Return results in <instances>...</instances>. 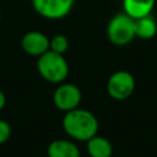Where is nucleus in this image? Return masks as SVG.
Instances as JSON below:
<instances>
[{
	"mask_svg": "<svg viewBox=\"0 0 157 157\" xmlns=\"http://www.w3.org/2000/svg\"><path fill=\"white\" fill-rule=\"evenodd\" d=\"M63 129L72 140L88 141L91 137L97 135L99 123L97 117L83 108H75L69 110L63 117Z\"/></svg>",
	"mask_w": 157,
	"mask_h": 157,
	"instance_id": "f257e3e1",
	"label": "nucleus"
},
{
	"mask_svg": "<svg viewBox=\"0 0 157 157\" xmlns=\"http://www.w3.org/2000/svg\"><path fill=\"white\" fill-rule=\"evenodd\" d=\"M37 70L45 81L59 85L64 82L69 75V64L63 54L48 50L38 56Z\"/></svg>",
	"mask_w": 157,
	"mask_h": 157,
	"instance_id": "f03ea898",
	"label": "nucleus"
},
{
	"mask_svg": "<svg viewBox=\"0 0 157 157\" xmlns=\"http://www.w3.org/2000/svg\"><path fill=\"white\" fill-rule=\"evenodd\" d=\"M107 37L117 47H124L135 38V20L124 11L115 13L107 25Z\"/></svg>",
	"mask_w": 157,
	"mask_h": 157,
	"instance_id": "7ed1b4c3",
	"label": "nucleus"
},
{
	"mask_svg": "<svg viewBox=\"0 0 157 157\" xmlns=\"http://www.w3.org/2000/svg\"><path fill=\"white\" fill-rule=\"evenodd\" d=\"M135 91V78L131 72L126 70H119L113 72L107 81L108 94L117 101H124L129 98Z\"/></svg>",
	"mask_w": 157,
	"mask_h": 157,
	"instance_id": "20e7f679",
	"label": "nucleus"
},
{
	"mask_svg": "<svg viewBox=\"0 0 157 157\" xmlns=\"http://www.w3.org/2000/svg\"><path fill=\"white\" fill-rule=\"evenodd\" d=\"M82 99L81 90L74 85L67 82H61L58 85L53 93V103L61 112H69L75 108H78Z\"/></svg>",
	"mask_w": 157,
	"mask_h": 157,
	"instance_id": "39448f33",
	"label": "nucleus"
},
{
	"mask_svg": "<svg viewBox=\"0 0 157 157\" xmlns=\"http://www.w3.org/2000/svg\"><path fill=\"white\" fill-rule=\"evenodd\" d=\"M75 0H32L34 11L47 20H60L66 17Z\"/></svg>",
	"mask_w": 157,
	"mask_h": 157,
	"instance_id": "423d86ee",
	"label": "nucleus"
},
{
	"mask_svg": "<svg viewBox=\"0 0 157 157\" xmlns=\"http://www.w3.org/2000/svg\"><path fill=\"white\" fill-rule=\"evenodd\" d=\"M49 38L39 31H29L23 34L21 39L22 50L31 56H40L49 50Z\"/></svg>",
	"mask_w": 157,
	"mask_h": 157,
	"instance_id": "0eeeda50",
	"label": "nucleus"
},
{
	"mask_svg": "<svg viewBox=\"0 0 157 157\" xmlns=\"http://www.w3.org/2000/svg\"><path fill=\"white\" fill-rule=\"evenodd\" d=\"M47 155L48 157H81V151L74 141L58 139L48 145Z\"/></svg>",
	"mask_w": 157,
	"mask_h": 157,
	"instance_id": "6e6552de",
	"label": "nucleus"
},
{
	"mask_svg": "<svg viewBox=\"0 0 157 157\" xmlns=\"http://www.w3.org/2000/svg\"><path fill=\"white\" fill-rule=\"evenodd\" d=\"M156 0H123V11L136 20L151 15Z\"/></svg>",
	"mask_w": 157,
	"mask_h": 157,
	"instance_id": "1a4fd4ad",
	"label": "nucleus"
},
{
	"mask_svg": "<svg viewBox=\"0 0 157 157\" xmlns=\"http://www.w3.org/2000/svg\"><path fill=\"white\" fill-rule=\"evenodd\" d=\"M86 142V148L90 157H112L113 146L108 139L99 135H94Z\"/></svg>",
	"mask_w": 157,
	"mask_h": 157,
	"instance_id": "9d476101",
	"label": "nucleus"
},
{
	"mask_svg": "<svg viewBox=\"0 0 157 157\" xmlns=\"http://www.w3.org/2000/svg\"><path fill=\"white\" fill-rule=\"evenodd\" d=\"M157 34V22L152 15L135 20V37L140 39H152Z\"/></svg>",
	"mask_w": 157,
	"mask_h": 157,
	"instance_id": "9b49d317",
	"label": "nucleus"
},
{
	"mask_svg": "<svg viewBox=\"0 0 157 157\" xmlns=\"http://www.w3.org/2000/svg\"><path fill=\"white\" fill-rule=\"evenodd\" d=\"M69 49V38L64 34H55L49 40V50L58 53V54H65Z\"/></svg>",
	"mask_w": 157,
	"mask_h": 157,
	"instance_id": "f8f14e48",
	"label": "nucleus"
},
{
	"mask_svg": "<svg viewBox=\"0 0 157 157\" xmlns=\"http://www.w3.org/2000/svg\"><path fill=\"white\" fill-rule=\"evenodd\" d=\"M11 136V125L4 120L0 119V145L5 144Z\"/></svg>",
	"mask_w": 157,
	"mask_h": 157,
	"instance_id": "ddd939ff",
	"label": "nucleus"
},
{
	"mask_svg": "<svg viewBox=\"0 0 157 157\" xmlns=\"http://www.w3.org/2000/svg\"><path fill=\"white\" fill-rule=\"evenodd\" d=\"M5 104H6V96H5V93L0 90V110L5 107Z\"/></svg>",
	"mask_w": 157,
	"mask_h": 157,
	"instance_id": "4468645a",
	"label": "nucleus"
},
{
	"mask_svg": "<svg viewBox=\"0 0 157 157\" xmlns=\"http://www.w3.org/2000/svg\"><path fill=\"white\" fill-rule=\"evenodd\" d=\"M0 21H1V10H0Z\"/></svg>",
	"mask_w": 157,
	"mask_h": 157,
	"instance_id": "2eb2a0df",
	"label": "nucleus"
}]
</instances>
